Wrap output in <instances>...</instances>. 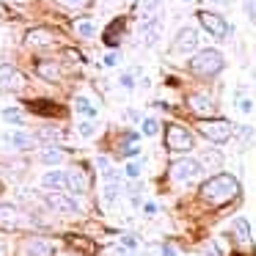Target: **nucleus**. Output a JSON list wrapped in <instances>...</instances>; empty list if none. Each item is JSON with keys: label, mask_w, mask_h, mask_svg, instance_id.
<instances>
[{"label": "nucleus", "mask_w": 256, "mask_h": 256, "mask_svg": "<svg viewBox=\"0 0 256 256\" xmlns=\"http://www.w3.org/2000/svg\"><path fill=\"white\" fill-rule=\"evenodd\" d=\"M237 193H240V182L234 176H226V174L212 176L210 182H204V188H201V198L212 206L228 204V201L237 198Z\"/></svg>", "instance_id": "obj_1"}, {"label": "nucleus", "mask_w": 256, "mask_h": 256, "mask_svg": "<svg viewBox=\"0 0 256 256\" xmlns=\"http://www.w3.org/2000/svg\"><path fill=\"white\" fill-rule=\"evenodd\" d=\"M223 69V56L218 50H201L198 56L190 58V72L198 78H212Z\"/></svg>", "instance_id": "obj_2"}, {"label": "nucleus", "mask_w": 256, "mask_h": 256, "mask_svg": "<svg viewBox=\"0 0 256 256\" xmlns=\"http://www.w3.org/2000/svg\"><path fill=\"white\" fill-rule=\"evenodd\" d=\"M166 146L174 152H188L196 146V140H193V135H190V130L179 127V124H171L168 132H166Z\"/></svg>", "instance_id": "obj_3"}, {"label": "nucleus", "mask_w": 256, "mask_h": 256, "mask_svg": "<svg viewBox=\"0 0 256 256\" xmlns=\"http://www.w3.org/2000/svg\"><path fill=\"white\" fill-rule=\"evenodd\" d=\"M201 132L212 140V144H226L234 135V127L226 122V118H215V122H204L201 124Z\"/></svg>", "instance_id": "obj_4"}, {"label": "nucleus", "mask_w": 256, "mask_h": 256, "mask_svg": "<svg viewBox=\"0 0 256 256\" xmlns=\"http://www.w3.org/2000/svg\"><path fill=\"white\" fill-rule=\"evenodd\" d=\"M25 88V78L12 66V64H0V91L3 94H14V91Z\"/></svg>", "instance_id": "obj_5"}, {"label": "nucleus", "mask_w": 256, "mask_h": 256, "mask_svg": "<svg viewBox=\"0 0 256 256\" xmlns=\"http://www.w3.org/2000/svg\"><path fill=\"white\" fill-rule=\"evenodd\" d=\"M198 174H201V166H198L196 160H188V157H182V160H174V166H171V176L176 179V182H182V184L193 182Z\"/></svg>", "instance_id": "obj_6"}, {"label": "nucleus", "mask_w": 256, "mask_h": 256, "mask_svg": "<svg viewBox=\"0 0 256 256\" xmlns=\"http://www.w3.org/2000/svg\"><path fill=\"white\" fill-rule=\"evenodd\" d=\"M198 22L206 28V34H212L215 39H226L228 36V25L220 14H210V12H201L198 14Z\"/></svg>", "instance_id": "obj_7"}, {"label": "nucleus", "mask_w": 256, "mask_h": 256, "mask_svg": "<svg viewBox=\"0 0 256 256\" xmlns=\"http://www.w3.org/2000/svg\"><path fill=\"white\" fill-rule=\"evenodd\" d=\"M196 44H198V34H196L193 28H182L176 36V42H174V52H176V56H184V52L196 50Z\"/></svg>", "instance_id": "obj_8"}, {"label": "nucleus", "mask_w": 256, "mask_h": 256, "mask_svg": "<svg viewBox=\"0 0 256 256\" xmlns=\"http://www.w3.org/2000/svg\"><path fill=\"white\" fill-rule=\"evenodd\" d=\"M22 223H25L22 215H20L14 206H8V204L0 206V228H8V232H12V228H20Z\"/></svg>", "instance_id": "obj_9"}, {"label": "nucleus", "mask_w": 256, "mask_h": 256, "mask_svg": "<svg viewBox=\"0 0 256 256\" xmlns=\"http://www.w3.org/2000/svg\"><path fill=\"white\" fill-rule=\"evenodd\" d=\"M25 42H28V47H50L52 42H56V36H52V30H47V28H36V30H30V34L25 36Z\"/></svg>", "instance_id": "obj_10"}, {"label": "nucleus", "mask_w": 256, "mask_h": 256, "mask_svg": "<svg viewBox=\"0 0 256 256\" xmlns=\"http://www.w3.org/2000/svg\"><path fill=\"white\" fill-rule=\"evenodd\" d=\"M47 204H50L52 210H58V212H66V215L78 212V204H74L72 198H66V196H61V193H50L47 196Z\"/></svg>", "instance_id": "obj_11"}, {"label": "nucleus", "mask_w": 256, "mask_h": 256, "mask_svg": "<svg viewBox=\"0 0 256 256\" xmlns=\"http://www.w3.org/2000/svg\"><path fill=\"white\" fill-rule=\"evenodd\" d=\"M190 110H196L198 116H210V113L215 110V102L206 94H193L190 96Z\"/></svg>", "instance_id": "obj_12"}, {"label": "nucleus", "mask_w": 256, "mask_h": 256, "mask_svg": "<svg viewBox=\"0 0 256 256\" xmlns=\"http://www.w3.org/2000/svg\"><path fill=\"white\" fill-rule=\"evenodd\" d=\"M25 250H28V256H52V242H47L42 237H34L25 242Z\"/></svg>", "instance_id": "obj_13"}, {"label": "nucleus", "mask_w": 256, "mask_h": 256, "mask_svg": "<svg viewBox=\"0 0 256 256\" xmlns=\"http://www.w3.org/2000/svg\"><path fill=\"white\" fill-rule=\"evenodd\" d=\"M232 228H234V237H237V242L242 245V248H250V226H248V220H245V218H237Z\"/></svg>", "instance_id": "obj_14"}, {"label": "nucleus", "mask_w": 256, "mask_h": 256, "mask_svg": "<svg viewBox=\"0 0 256 256\" xmlns=\"http://www.w3.org/2000/svg\"><path fill=\"white\" fill-rule=\"evenodd\" d=\"M44 188H50V190H69V176H66V174H61V171H52V174H47V176H44Z\"/></svg>", "instance_id": "obj_15"}, {"label": "nucleus", "mask_w": 256, "mask_h": 256, "mask_svg": "<svg viewBox=\"0 0 256 256\" xmlns=\"http://www.w3.org/2000/svg\"><path fill=\"white\" fill-rule=\"evenodd\" d=\"M69 176V190L72 193H86V188H88V182H86V176L80 171H72V174H66Z\"/></svg>", "instance_id": "obj_16"}, {"label": "nucleus", "mask_w": 256, "mask_h": 256, "mask_svg": "<svg viewBox=\"0 0 256 256\" xmlns=\"http://www.w3.org/2000/svg\"><path fill=\"white\" fill-rule=\"evenodd\" d=\"M6 144L17 146V149H30V146H34V138H30V135H22V132H14V135H6Z\"/></svg>", "instance_id": "obj_17"}, {"label": "nucleus", "mask_w": 256, "mask_h": 256, "mask_svg": "<svg viewBox=\"0 0 256 256\" xmlns=\"http://www.w3.org/2000/svg\"><path fill=\"white\" fill-rule=\"evenodd\" d=\"M36 72H39L44 80H58V74H61V72H58V66H56V64H50V61H42L39 66H36Z\"/></svg>", "instance_id": "obj_18"}, {"label": "nucleus", "mask_w": 256, "mask_h": 256, "mask_svg": "<svg viewBox=\"0 0 256 256\" xmlns=\"http://www.w3.org/2000/svg\"><path fill=\"white\" fill-rule=\"evenodd\" d=\"M160 28H162V22L160 20H154V22H149L144 28V36H146V44H154L157 42V36H160Z\"/></svg>", "instance_id": "obj_19"}, {"label": "nucleus", "mask_w": 256, "mask_h": 256, "mask_svg": "<svg viewBox=\"0 0 256 256\" xmlns=\"http://www.w3.org/2000/svg\"><path fill=\"white\" fill-rule=\"evenodd\" d=\"M201 162H204L206 168H220L223 157H220V152H204V154H201Z\"/></svg>", "instance_id": "obj_20"}, {"label": "nucleus", "mask_w": 256, "mask_h": 256, "mask_svg": "<svg viewBox=\"0 0 256 256\" xmlns=\"http://www.w3.org/2000/svg\"><path fill=\"white\" fill-rule=\"evenodd\" d=\"M74 30H78V36H83V39H91V36L96 34V30H94V22H88V20H80V22H74Z\"/></svg>", "instance_id": "obj_21"}, {"label": "nucleus", "mask_w": 256, "mask_h": 256, "mask_svg": "<svg viewBox=\"0 0 256 256\" xmlns=\"http://www.w3.org/2000/svg\"><path fill=\"white\" fill-rule=\"evenodd\" d=\"M42 160H44L47 166H58V162L64 160V152L61 149H44L42 152Z\"/></svg>", "instance_id": "obj_22"}, {"label": "nucleus", "mask_w": 256, "mask_h": 256, "mask_svg": "<svg viewBox=\"0 0 256 256\" xmlns=\"http://www.w3.org/2000/svg\"><path fill=\"white\" fill-rule=\"evenodd\" d=\"M116 196H118V182H116V179L110 176V184H108V188H105V201H108V204H110V201L116 198Z\"/></svg>", "instance_id": "obj_23"}, {"label": "nucleus", "mask_w": 256, "mask_h": 256, "mask_svg": "<svg viewBox=\"0 0 256 256\" xmlns=\"http://www.w3.org/2000/svg\"><path fill=\"white\" fill-rule=\"evenodd\" d=\"M3 118H6V122H12V124H22V113H20V110H14V108L3 110Z\"/></svg>", "instance_id": "obj_24"}, {"label": "nucleus", "mask_w": 256, "mask_h": 256, "mask_svg": "<svg viewBox=\"0 0 256 256\" xmlns=\"http://www.w3.org/2000/svg\"><path fill=\"white\" fill-rule=\"evenodd\" d=\"M69 242L74 245V248H80V250H86V254H94V245L88 242V240H78V237H72Z\"/></svg>", "instance_id": "obj_25"}, {"label": "nucleus", "mask_w": 256, "mask_h": 256, "mask_svg": "<svg viewBox=\"0 0 256 256\" xmlns=\"http://www.w3.org/2000/svg\"><path fill=\"white\" fill-rule=\"evenodd\" d=\"M78 110L83 113V116H96L94 105H88V100H78Z\"/></svg>", "instance_id": "obj_26"}, {"label": "nucleus", "mask_w": 256, "mask_h": 256, "mask_svg": "<svg viewBox=\"0 0 256 256\" xmlns=\"http://www.w3.org/2000/svg\"><path fill=\"white\" fill-rule=\"evenodd\" d=\"M157 130H160L157 118H146V122H144V135H157Z\"/></svg>", "instance_id": "obj_27"}, {"label": "nucleus", "mask_w": 256, "mask_h": 256, "mask_svg": "<svg viewBox=\"0 0 256 256\" xmlns=\"http://www.w3.org/2000/svg\"><path fill=\"white\" fill-rule=\"evenodd\" d=\"M118 28H122V22H116L110 30H108V36H105V42H108L110 47H113V44H118V36H116V34H118Z\"/></svg>", "instance_id": "obj_28"}, {"label": "nucleus", "mask_w": 256, "mask_h": 256, "mask_svg": "<svg viewBox=\"0 0 256 256\" xmlns=\"http://www.w3.org/2000/svg\"><path fill=\"white\" fill-rule=\"evenodd\" d=\"M61 3H66L69 8H86L91 3V0H61Z\"/></svg>", "instance_id": "obj_29"}, {"label": "nucleus", "mask_w": 256, "mask_h": 256, "mask_svg": "<svg viewBox=\"0 0 256 256\" xmlns=\"http://www.w3.org/2000/svg\"><path fill=\"white\" fill-rule=\"evenodd\" d=\"M245 12H248V17L256 22V0H245Z\"/></svg>", "instance_id": "obj_30"}, {"label": "nucleus", "mask_w": 256, "mask_h": 256, "mask_svg": "<svg viewBox=\"0 0 256 256\" xmlns=\"http://www.w3.org/2000/svg\"><path fill=\"white\" fill-rule=\"evenodd\" d=\"M122 152H124V154H130V157H132V154H138V146H135V140H130V144L127 146H122Z\"/></svg>", "instance_id": "obj_31"}, {"label": "nucleus", "mask_w": 256, "mask_h": 256, "mask_svg": "<svg viewBox=\"0 0 256 256\" xmlns=\"http://www.w3.org/2000/svg\"><path fill=\"white\" fill-rule=\"evenodd\" d=\"M138 174H140V166H138V162H130V166H127V176H138Z\"/></svg>", "instance_id": "obj_32"}, {"label": "nucleus", "mask_w": 256, "mask_h": 256, "mask_svg": "<svg viewBox=\"0 0 256 256\" xmlns=\"http://www.w3.org/2000/svg\"><path fill=\"white\" fill-rule=\"evenodd\" d=\"M80 135H86V138L94 135V127H91V124H80Z\"/></svg>", "instance_id": "obj_33"}, {"label": "nucleus", "mask_w": 256, "mask_h": 256, "mask_svg": "<svg viewBox=\"0 0 256 256\" xmlns=\"http://www.w3.org/2000/svg\"><path fill=\"white\" fill-rule=\"evenodd\" d=\"M162 256H176V248H174V245H162Z\"/></svg>", "instance_id": "obj_34"}, {"label": "nucleus", "mask_w": 256, "mask_h": 256, "mask_svg": "<svg viewBox=\"0 0 256 256\" xmlns=\"http://www.w3.org/2000/svg\"><path fill=\"white\" fill-rule=\"evenodd\" d=\"M122 86H124V88H132V78H130V74H124V78H122Z\"/></svg>", "instance_id": "obj_35"}, {"label": "nucleus", "mask_w": 256, "mask_h": 256, "mask_svg": "<svg viewBox=\"0 0 256 256\" xmlns=\"http://www.w3.org/2000/svg\"><path fill=\"white\" fill-rule=\"evenodd\" d=\"M144 212H146V215H154L157 206H154V204H146V206H144Z\"/></svg>", "instance_id": "obj_36"}, {"label": "nucleus", "mask_w": 256, "mask_h": 256, "mask_svg": "<svg viewBox=\"0 0 256 256\" xmlns=\"http://www.w3.org/2000/svg\"><path fill=\"white\" fill-rule=\"evenodd\" d=\"M240 110L248 113V110H250V102H248V100H242V102H240Z\"/></svg>", "instance_id": "obj_37"}, {"label": "nucleus", "mask_w": 256, "mask_h": 256, "mask_svg": "<svg viewBox=\"0 0 256 256\" xmlns=\"http://www.w3.org/2000/svg\"><path fill=\"white\" fill-rule=\"evenodd\" d=\"M157 3H162V0H146V8H154Z\"/></svg>", "instance_id": "obj_38"}, {"label": "nucleus", "mask_w": 256, "mask_h": 256, "mask_svg": "<svg viewBox=\"0 0 256 256\" xmlns=\"http://www.w3.org/2000/svg\"><path fill=\"white\" fill-rule=\"evenodd\" d=\"M6 17V8H3V3H0V20Z\"/></svg>", "instance_id": "obj_39"}, {"label": "nucleus", "mask_w": 256, "mask_h": 256, "mask_svg": "<svg viewBox=\"0 0 256 256\" xmlns=\"http://www.w3.org/2000/svg\"><path fill=\"white\" fill-rule=\"evenodd\" d=\"M17 3H25V0H17Z\"/></svg>", "instance_id": "obj_40"}, {"label": "nucleus", "mask_w": 256, "mask_h": 256, "mask_svg": "<svg viewBox=\"0 0 256 256\" xmlns=\"http://www.w3.org/2000/svg\"><path fill=\"white\" fill-rule=\"evenodd\" d=\"M0 250H3V245H0Z\"/></svg>", "instance_id": "obj_41"}]
</instances>
